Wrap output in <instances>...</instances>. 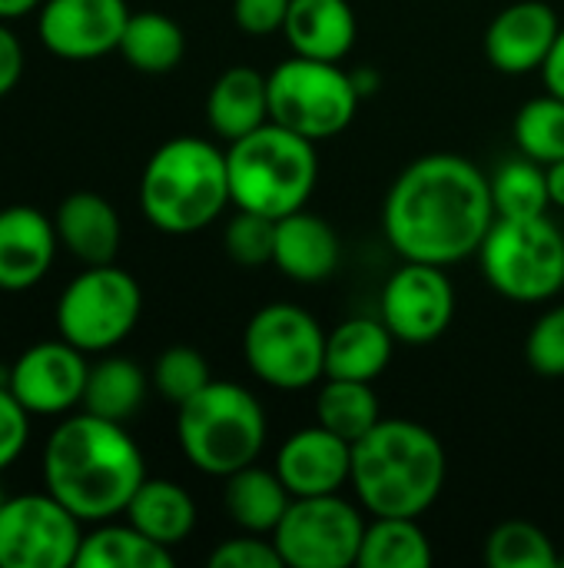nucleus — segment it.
Wrapping results in <instances>:
<instances>
[{
	"label": "nucleus",
	"mask_w": 564,
	"mask_h": 568,
	"mask_svg": "<svg viewBox=\"0 0 564 568\" xmlns=\"http://www.w3.org/2000/svg\"><path fill=\"white\" fill-rule=\"evenodd\" d=\"M489 176L459 153L409 163L382 206V230L402 260L452 266L475 256L495 223Z\"/></svg>",
	"instance_id": "f257e3e1"
},
{
	"label": "nucleus",
	"mask_w": 564,
	"mask_h": 568,
	"mask_svg": "<svg viewBox=\"0 0 564 568\" xmlns=\"http://www.w3.org/2000/svg\"><path fill=\"white\" fill-rule=\"evenodd\" d=\"M146 479V463L123 423L73 409L60 416L43 446V486L80 523L126 513Z\"/></svg>",
	"instance_id": "f03ea898"
},
{
	"label": "nucleus",
	"mask_w": 564,
	"mask_h": 568,
	"mask_svg": "<svg viewBox=\"0 0 564 568\" xmlns=\"http://www.w3.org/2000/svg\"><path fill=\"white\" fill-rule=\"evenodd\" d=\"M352 489L372 516L419 519L445 486L439 436L412 419H379L352 446Z\"/></svg>",
	"instance_id": "7ed1b4c3"
},
{
	"label": "nucleus",
	"mask_w": 564,
	"mask_h": 568,
	"mask_svg": "<svg viewBox=\"0 0 564 568\" xmlns=\"http://www.w3.org/2000/svg\"><path fill=\"white\" fill-rule=\"evenodd\" d=\"M229 203L226 150L203 136H173L143 166L140 210L160 233H199L216 223Z\"/></svg>",
	"instance_id": "20e7f679"
},
{
	"label": "nucleus",
	"mask_w": 564,
	"mask_h": 568,
	"mask_svg": "<svg viewBox=\"0 0 564 568\" xmlns=\"http://www.w3.org/2000/svg\"><path fill=\"white\" fill-rule=\"evenodd\" d=\"M226 166L233 206L263 213L269 220L306 210L319 180L316 143L276 120L263 123L243 140H233L226 150Z\"/></svg>",
	"instance_id": "39448f33"
},
{
	"label": "nucleus",
	"mask_w": 564,
	"mask_h": 568,
	"mask_svg": "<svg viewBox=\"0 0 564 568\" xmlns=\"http://www.w3.org/2000/svg\"><path fill=\"white\" fill-rule=\"evenodd\" d=\"M176 443L193 469L226 479L259 459L266 446V413L239 383L213 379L176 406Z\"/></svg>",
	"instance_id": "423d86ee"
},
{
	"label": "nucleus",
	"mask_w": 564,
	"mask_h": 568,
	"mask_svg": "<svg viewBox=\"0 0 564 568\" xmlns=\"http://www.w3.org/2000/svg\"><path fill=\"white\" fill-rule=\"evenodd\" d=\"M489 286L512 303H545L564 290V236L542 216H495L482 250Z\"/></svg>",
	"instance_id": "0eeeda50"
},
{
	"label": "nucleus",
	"mask_w": 564,
	"mask_h": 568,
	"mask_svg": "<svg viewBox=\"0 0 564 568\" xmlns=\"http://www.w3.org/2000/svg\"><path fill=\"white\" fill-rule=\"evenodd\" d=\"M143 290L140 283L120 270L116 263L83 266L76 273L53 310L57 336L83 349L86 356H100L116 349L140 323Z\"/></svg>",
	"instance_id": "6e6552de"
},
{
	"label": "nucleus",
	"mask_w": 564,
	"mask_h": 568,
	"mask_svg": "<svg viewBox=\"0 0 564 568\" xmlns=\"http://www.w3.org/2000/svg\"><path fill=\"white\" fill-rule=\"evenodd\" d=\"M352 73L329 60L293 53L269 73V120L319 143L339 136L359 110Z\"/></svg>",
	"instance_id": "1a4fd4ad"
},
{
	"label": "nucleus",
	"mask_w": 564,
	"mask_h": 568,
	"mask_svg": "<svg viewBox=\"0 0 564 568\" xmlns=\"http://www.w3.org/2000/svg\"><path fill=\"white\" fill-rule=\"evenodd\" d=\"M243 356L256 379L273 389H309L326 376V333L293 303H269L253 313L243 333Z\"/></svg>",
	"instance_id": "9d476101"
},
{
	"label": "nucleus",
	"mask_w": 564,
	"mask_h": 568,
	"mask_svg": "<svg viewBox=\"0 0 564 568\" xmlns=\"http://www.w3.org/2000/svg\"><path fill=\"white\" fill-rule=\"evenodd\" d=\"M366 523L339 493L289 503L273 542L286 568H349L359 562Z\"/></svg>",
	"instance_id": "9b49d317"
},
{
	"label": "nucleus",
	"mask_w": 564,
	"mask_h": 568,
	"mask_svg": "<svg viewBox=\"0 0 564 568\" xmlns=\"http://www.w3.org/2000/svg\"><path fill=\"white\" fill-rule=\"evenodd\" d=\"M83 523L50 493L7 496L0 506V568H70Z\"/></svg>",
	"instance_id": "f8f14e48"
},
{
	"label": "nucleus",
	"mask_w": 564,
	"mask_h": 568,
	"mask_svg": "<svg viewBox=\"0 0 564 568\" xmlns=\"http://www.w3.org/2000/svg\"><path fill=\"white\" fill-rule=\"evenodd\" d=\"M379 320L389 326L396 343L429 346L455 320V286L445 266L402 260V266L386 280Z\"/></svg>",
	"instance_id": "ddd939ff"
},
{
	"label": "nucleus",
	"mask_w": 564,
	"mask_h": 568,
	"mask_svg": "<svg viewBox=\"0 0 564 568\" xmlns=\"http://www.w3.org/2000/svg\"><path fill=\"white\" fill-rule=\"evenodd\" d=\"M86 373V353L57 336L27 346L7 369V386L30 416L60 419L80 409Z\"/></svg>",
	"instance_id": "4468645a"
},
{
	"label": "nucleus",
	"mask_w": 564,
	"mask_h": 568,
	"mask_svg": "<svg viewBox=\"0 0 564 568\" xmlns=\"http://www.w3.org/2000/svg\"><path fill=\"white\" fill-rule=\"evenodd\" d=\"M130 13L126 0H43L37 33L60 60H96L120 50Z\"/></svg>",
	"instance_id": "2eb2a0df"
},
{
	"label": "nucleus",
	"mask_w": 564,
	"mask_h": 568,
	"mask_svg": "<svg viewBox=\"0 0 564 568\" xmlns=\"http://www.w3.org/2000/svg\"><path fill=\"white\" fill-rule=\"evenodd\" d=\"M562 30L558 13L545 0H519L495 13L485 30V57L499 73L525 77L545 67L555 37Z\"/></svg>",
	"instance_id": "dca6fc26"
},
{
	"label": "nucleus",
	"mask_w": 564,
	"mask_h": 568,
	"mask_svg": "<svg viewBox=\"0 0 564 568\" xmlns=\"http://www.w3.org/2000/svg\"><path fill=\"white\" fill-rule=\"evenodd\" d=\"M276 473L293 499L332 496L352 479V443L316 423L309 429L293 433L279 446Z\"/></svg>",
	"instance_id": "f3484780"
},
{
	"label": "nucleus",
	"mask_w": 564,
	"mask_h": 568,
	"mask_svg": "<svg viewBox=\"0 0 564 568\" xmlns=\"http://www.w3.org/2000/svg\"><path fill=\"white\" fill-rule=\"evenodd\" d=\"M60 236L53 216L37 206L13 203L0 210V293L33 290L53 266Z\"/></svg>",
	"instance_id": "a211bd4d"
},
{
	"label": "nucleus",
	"mask_w": 564,
	"mask_h": 568,
	"mask_svg": "<svg viewBox=\"0 0 564 568\" xmlns=\"http://www.w3.org/2000/svg\"><path fill=\"white\" fill-rule=\"evenodd\" d=\"M53 226L60 236V246L70 250L73 260L83 266L113 263L120 253L123 226L113 210V203L93 190H76L60 200L53 213Z\"/></svg>",
	"instance_id": "6ab92c4d"
},
{
	"label": "nucleus",
	"mask_w": 564,
	"mask_h": 568,
	"mask_svg": "<svg viewBox=\"0 0 564 568\" xmlns=\"http://www.w3.org/2000/svg\"><path fill=\"white\" fill-rule=\"evenodd\" d=\"M273 266L283 276H289L293 283H306V286L329 280L339 266L336 230L309 210H296V213L276 220Z\"/></svg>",
	"instance_id": "aec40b11"
},
{
	"label": "nucleus",
	"mask_w": 564,
	"mask_h": 568,
	"mask_svg": "<svg viewBox=\"0 0 564 568\" xmlns=\"http://www.w3.org/2000/svg\"><path fill=\"white\" fill-rule=\"evenodd\" d=\"M356 10L349 0H289L283 37L299 57L342 63L356 47Z\"/></svg>",
	"instance_id": "412c9836"
},
{
	"label": "nucleus",
	"mask_w": 564,
	"mask_h": 568,
	"mask_svg": "<svg viewBox=\"0 0 564 568\" xmlns=\"http://www.w3.org/2000/svg\"><path fill=\"white\" fill-rule=\"evenodd\" d=\"M206 123L226 143L269 123V77L253 67L223 70L206 97Z\"/></svg>",
	"instance_id": "4be33fe9"
},
{
	"label": "nucleus",
	"mask_w": 564,
	"mask_h": 568,
	"mask_svg": "<svg viewBox=\"0 0 564 568\" xmlns=\"http://www.w3.org/2000/svg\"><path fill=\"white\" fill-rule=\"evenodd\" d=\"M396 336L382 320L352 316L326 333V379L376 383L392 363Z\"/></svg>",
	"instance_id": "5701e85b"
},
{
	"label": "nucleus",
	"mask_w": 564,
	"mask_h": 568,
	"mask_svg": "<svg viewBox=\"0 0 564 568\" xmlns=\"http://www.w3.org/2000/svg\"><path fill=\"white\" fill-rule=\"evenodd\" d=\"M126 523H133L153 542L176 549L196 529V503L173 479H143L126 506Z\"/></svg>",
	"instance_id": "b1692460"
},
{
	"label": "nucleus",
	"mask_w": 564,
	"mask_h": 568,
	"mask_svg": "<svg viewBox=\"0 0 564 568\" xmlns=\"http://www.w3.org/2000/svg\"><path fill=\"white\" fill-rule=\"evenodd\" d=\"M226 513L229 519L243 529V532H256V536H273L276 526L283 523L293 496L283 486L279 473L273 469H259L256 463L226 476V493H223Z\"/></svg>",
	"instance_id": "393cba45"
},
{
	"label": "nucleus",
	"mask_w": 564,
	"mask_h": 568,
	"mask_svg": "<svg viewBox=\"0 0 564 568\" xmlns=\"http://www.w3.org/2000/svg\"><path fill=\"white\" fill-rule=\"evenodd\" d=\"M146 386H150V379L133 359L103 356V359L90 363L80 409L93 413L100 419L126 423L140 413V406L146 399Z\"/></svg>",
	"instance_id": "a878e982"
},
{
	"label": "nucleus",
	"mask_w": 564,
	"mask_h": 568,
	"mask_svg": "<svg viewBox=\"0 0 564 568\" xmlns=\"http://www.w3.org/2000/svg\"><path fill=\"white\" fill-rule=\"evenodd\" d=\"M173 549L143 536L133 523H96L83 532V546L73 568H170Z\"/></svg>",
	"instance_id": "bb28decb"
},
{
	"label": "nucleus",
	"mask_w": 564,
	"mask_h": 568,
	"mask_svg": "<svg viewBox=\"0 0 564 568\" xmlns=\"http://www.w3.org/2000/svg\"><path fill=\"white\" fill-rule=\"evenodd\" d=\"M120 53L140 73H170L180 67L186 53V37L173 17L156 13V10H140V13H130L126 20Z\"/></svg>",
	"instance_id": "cd10ccee"
},
{
	"label": "nucleus",
	"mask_w": 564,
	"mask_h": 568,
	"mask_svg": "<svg viewBox=\"0 0 564 568\" xmlns=\"http://www.w3.org/2000/svg\"><path fill=\"white\" fill-rule=\"evenodd\" d=\"M382 419V403L372 383L359 379H326L316 396V423L346 443H359Z\"/></svg>",
	"instance_id": "c85d7f7f"
},
{
	"label": "nucleus",
	"mask_w": 564,
	"mask_h": 568,
	"mask_svg": "<svg viewBox=\"0 0 564 568\" xmlns=\"http://www.w3.org/2000/svg\"><path fill=\"white\" fill-rule=\"evenodd\" d=\"M359 568H429L432 566V542L422 532L419 519L402 516H376L366 526Z\"/></svg>",
	"instance_id": "c756f323"
},
{
	"label": "nucleus",
	"mask_w": 564,
	"mask_h": 568,
	"mask_svg": "<svg viewBox=\"0 0 564 568\" xmlns=\"http://www.w3.org/2000/svg\"><path fill=\"white\" fill-rule=\"evenodd\" d=\"M489 183H492V200H495L499 216H542L552 206L548 173L542 163L529 156L502 163L495 176H489Z\"/></svg>",
	"instance_id": "7c9ffc66"
},
{
	"label": "nucleus",
	"mask_w": 564,
	"mask_h": 568,
	"mask_svg": "<svg viewBox=\"0 0 564 568\" xmlns=\"http://www.w3.org/2000/svg\"><path fill=\"white\" fill-rule=\"evenodd\" d=\"M515 143L522 156L552 166L564 160V100L555 93L529 100L515 116Z\"/></svg>",
	"instance_id": "2f4dec72"
},
{
	"label": "nucleus",
	"mask_w": 564,
	"mask_h": 568,
	"mask_svg": "<svg viewBox=\"0 0 564 568\" xmlns=\"http://www.w3.org/2000/svg\"><path fill=\"white\" fill-rule=\"evenodd\" d=\"M485 562L492 568H555V542L535 523H502L485 542Z\"/></svg>",
	"instance_id": "473e14b6"
},
{
	"label": "nucleus",
	"mask_w": 564,
	"mask_h": 568,
	"mask_svg": "<svg viewBox=\"0 0 564 568\" xmlns=\"http://www.w3.org/2000/svg\"><path fill=\"white\" fill-rule=\"evenodd\" d=\"M209 383H213L209 363L193 346H170L160 353V359L153 366V386L173 406H183L186 399H193Z\"/></svg>",
	"instance_id": "72a5a7b5"
},
{
	"label": "nucleus",
	"mask_w": 564,
	"mask_h": 568,
	"mask_svg": "<svg viewBox=\"0 0 564 568\" xmlns=\"http://www.w3.org/2000/svg\"><path fill=\"white\" fill-rule=\"evenodd\" d=\"M223 243H226V253L233 263L266 266V263H273V253H276V220H269L263 213L239 210L226 223Z\"/></svg>",
	"instance_id": "f704fd0d"
},
{
	"label": "nucleus",
	"mask_w": 564,
	"mask_h": 568,
	"mask_svg": "<svg viewBox=\"0 0 564 568\" xmlns=\"http://www.w3.org/2000/svg\"><path fill=\"white\" fill-rule=\"evenodd\" d=\"M525 359L539 376H564V303L535 320L525 339Z\"/></svg>",
	"instance_id": "c9c22d12"
},
{
	"label": "nucleus",
	"mask_w": 564,
	"mask_h": 568,
	"mask_svg": "<svg viewBox=\"0 0 564 568\" xmlns=\"http://www.w3.org/2000/svg\"><path fill=\"white\" fill-rule=\"evenodd\" d=\"M209 568H286L273 536L243 532L209 552Z\"/></svg>",
	"instance_id": "e433bc0d"
},
{
	"label": "nucleus",
	"mask_w": 564,
	"mask_h": 568,
	"mask_svg": "<svg viewBox=\"0 0 564 568\" xmlns=\"http://www.w3.org/2000/svg\"><path fill=\"white\" fill-rule=\"evenodd\" d=\"M30 413L23 403L10 393L7 383H0V473H7L30 443Z\"/></svg>",
	"instance_id": "4c0bfd02"
},
{
	"label": "nucleus",
	"mask_w": 564,
	"mask_h": 568,
	"mask_svg": "<svg viewBox=\"0 0 564 568\" xmlns=\"http://www.w3.org/2000/svg\"><path fill=\"white\" fill-rule=\"evenodd\" d=\"M289 0H233V20L249 37L283 33Z\"/></svg>",
	"instance_id": "58836bf2"
},
{
	"label": "nucleus",
	"mask_w": 564,
	"mask_h": 568,
	"mask_svg": "<svg viewBox=\"0 0 564 568\" xmlns=\"http://www.w3.org/2000/svg\"><path fill=\"white\" fill-rule=\"evenodd\" d=\"M20 77H23V43L7 27V20H0V100L20 83Z\"/></svg>",
	"instance_id": "ea45409f"
},
{
	"label": "nucleus",
	"mask_w": 564,
	"mask_h": 568,
	"mask_svg": "<svg viewBox=\"0 0 564 568\" xmlns=\"http://www.w3.org/2000/svg\"><path fill=\"white\" fill-rule=\"evenodd\" d=\"M542 80H545L548 93H555V97L564 100V23L562 30H558V37H555V47H552L545 67H542Z\"/></svg>",
	"instance_id": "a19ab883"
},
{
	"label": "nucleus",
	"mask_w": 564,
	"mask_h": 568,
	"mask_svg": "<svg viewBox=\"0 0 564 568\" xmlns=\"http://www.w3.org/2000/svg\"><path fill=\"white\" fill-rule=\"evenodd\" d=\"M352 73V83H356V93L366 100V97H372V93H379V83H382V77L372 70V67H356V70H349Z\"/></svg>",
	"instance_id": "79ce46f5"
},
{
	"label": "nucleus",
	"mask_w": 564,
	"mask_h": 568,
	"mask_svg": "<svg viewBox=\"0 0 564 568\" xmlns=\"http://www.w3.org/2000/svg\"><path fill=\"white\" fill-rule=\"evenodd\" d=\"M545 173H548V196H552V206L564 210V160L545 166Z\"/></svg>",
	"instance_id": "37998d69"
},
{
	"label": "nucleus",
	"mask_w": 564,
	"mask_h": 568,
	"mask_svg": "<svg viewBox=\"0 0 564 568\" xmlns=\"http://www.w3.org/2000/svg\"><path fill=\"white\" fill-rule=\"evenodd\" d=\"M40 3L43 0H0V20H20V17H27V13H33V10H40Z\"/></svg>",
	"instance_id": "c03bdc74"
},
{
	"label": "nucleus",
	"mask_w": 564,
	"mask_h": 568,
	"mask_svg": "<svg viewBox=\"0 0 564 568\" xmlns=\"http://www.w3.org/2000/svg\"><path fill=\"white\" fill-rule=\"evenodd\" d=\"M3 503H7V496H3V489H0V506H3Z\"/></svg>",
	"instance_id": "a18cd8bd"
}]
</instances>
